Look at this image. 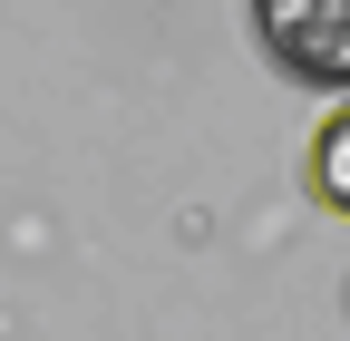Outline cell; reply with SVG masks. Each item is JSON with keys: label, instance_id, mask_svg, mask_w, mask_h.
<instances>
[{"label": "cell", "instance_id": "1", "mask_svg": "<svg viewBox=\"0 0 350 341\" xmlns=\"http://www.w3.org/2000/svg\"><path fill=\"white\" fill-rule=\"evenodd\" d=\"M253 49L301 88H350V0H253Z\"/></svg>", "mask_w": 350, "mask_h": 341}, {"label": "cell", "instance_id": "2", "mask_svg": "<svg viewBox=\"0 0 350 341\" xmlns=\"http://www.w3.org/2000/svg\"><path fill=\"white\" fill-rule=\"evenodd\" d=\"M301 186H312L321 215H350V88H331V117L301 147Z\"/></svg>", "mask_w": 350, "mask_h": 341}]
</instances>
